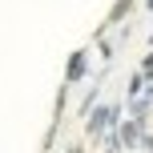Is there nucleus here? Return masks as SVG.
<instances>
[{
    "label": "nucleus",
    "mask_w": 153,
    "mask_h": 153,
    "mask_svg": "<svg viewBox=\"0 0 153 153\" xmlns=\"http://www.w3.org/2000/svg\"><path fill=\"white\" fill-rule=\"evenodd\" d=\"M109 117H113L109 109H101V113H93V121H89V133H101V129H105V121H109Z\"/></svg>",
    "instance_id": "obj_1"
},
{
    "label": "nucleus",
    "mask_w": 153,
    "mask_h": 153,
    "mask_svg": "<svg viewBox=\"0 0 153 153\" xmlns=\"http://www.w3.org/2000/svg\"><path fill=\"white\" fill-rule=\"evenodd\" d=\"M81 73H85V53H76V56H73V65H69V81H76Z\"/></svg>",
    "instance_id": "obj_2"
},
{
    "label": "nucleus",
    "mask_w": 153,
    "mask_h": 153,
    "mask_svg": "<svg viewBox=\"0 0 153 153\" xmlns=\"http://www.w3.org/2000/svg\"><path fill=\"white\" fill-rule=\"evenodd\" d=\"M137 133H141V125H125V129H121V137H125V141H133Z\"/></svg>",
    "instance_id": "obj_3"
},
{
    "label": "nucleus",
    "mask_w": 153,
    "mask_h": 153,
    "mask_svg": "<svg viewBox=\"0 0 153 153\" xmlns=\"http://www.w3.org/2000/svg\"><path fill=\"white\" fill-rule=\"evenodd\" d=\"M145 73H153V56H149V61H145Z\"/></svg>",
    "instance_id": "obj_4"
}]
</instances>
